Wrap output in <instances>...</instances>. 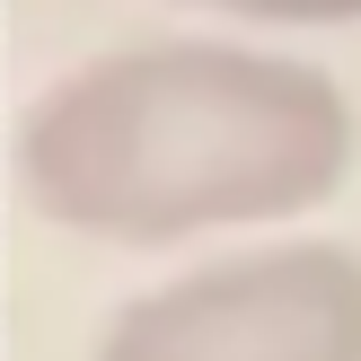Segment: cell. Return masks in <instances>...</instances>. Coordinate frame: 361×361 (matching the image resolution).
Masks as SVG:
<instances>
[{"label":"cell","mask_w":361,"mask_h":361,"mask_svg":"<svg viewBox=\"0 0 361 361\" xmlns=\"http://www.w3.org/2000/svg\"><path fill=\"white\" fill-rule=\"evenodd\" d=\"M361 159L353 97L247 44H141L71 71L18 123V185L88 238L176 247L326 203Z\"/></svg>","instance_id":"cell-1"},{"label":"cell","mask_w":361,"mask_h":361,"mask_svg":"<svg viewBox=\"0 0 361 361\" xmlns=\"http://www.w3.org/2000/svg\"><path fill=\"white\" fill-rule=\"evenodd\" d=\"M97 361H361V256L291 238L115 309Z\"/></svg>","instance_id":"cell-2"},{"label":"cell","mask_w":361,"mask_h":361,"mask_svg":"<svg viewBox=\"0 0 361 361\" xmlns=\"http://www.w3.org/2000/svg\"><path fill=\"white\" fill-rule=\"evenodd\" d=\"M212 9L264 18V27H353V18H361V0H212Z\"/></svg>","instance_id":"cell-3"}]
</instances>
